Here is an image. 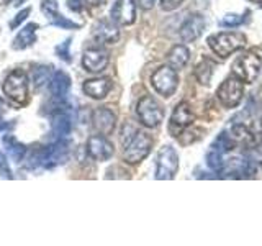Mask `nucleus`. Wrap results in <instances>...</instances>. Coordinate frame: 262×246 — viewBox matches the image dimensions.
<instances>
[{
  "label": "nucleus",
  "instance_id": "f8f14e48",
  "mask_svg": "<svg viewBox=\"0 0 262 246\" xmlns=\"http://www.w3.org/2000/svg\"><path fill=\"white\" fill-rule=\"evenodd\" d=\"M87 153L95 161H108L115 150L113 145L105 138V135H94L87 141Z\"/></svg>",
  "mask_w": 262,
  "mask_h": 246
},
{
  "label": "nucleus",
  "instance_id": "1a4fd4ad",
  "mask_svg": "<svg viewBox=\"0 0 262 246\" xmlns=\"http://www.w3.org/2000/svg\"><path fill=\"white\" fill-rule=\"evenodd\" d=\"M68 154H69V143L64 138H61L56 139V143L43 148V151H41L38 158V162L45 168H54L68 159Z\"/></svg>",
  "mask_w": 262,
  "mask_h": 246
},
{
  "label": "nucleus",
  "instance_id": "58836bf2",
  "mask_svg": "<svg viewBox=\"0 0 262 246\" xmlns=\"http://www.w3.org/2000/svg\"><path fill=\"white\" fill-rule=\"evenodd\" d=\"M249 2H254V4H262V0H249Z\"/></svg>",
  "mask_w": 262,
  "mask_h": 246
},
{
  "label": "nucleus",
  "instance_id": "cd10ccee",
  "mask_svg": "<svg viewBox=\"0 0 262 246\" xmlns=\"http://www.w3.org/2000/svg\"><path fill=\"white\" fill-rule=\"evenodd\" d=\"M41 10L46 15V18L51 22L54 16L59 13V7H57V0H41Z\"/></svg>",
  "mask_w": 262,
  "mask_h": 246
},
{
  "label": "nucleus",
  "instance_id": "412c9836",
  "mask_svg": "<svg viewBox=\"0 0 262 246\" xmlns=\"http://www.w3.org/2000/svg\"><path fill=\"white\" fill-rule=\"evenodd\" d=\"M72 130V120L68 112H57L53 118V133L57 139L66 138Z\"/></svg>",
  "mask_w": 262,
  "mask_h": 246
},
{
  "label": "nucleus",
  "instance_id": "6ab92c4d",
  "mask_svg": "<svg viewBox=\"0 0 262 246\" xmlns=\"http://www.w3.org/2000/svg\"><path fill=\"white\" fill-rule=\"evenodd\" d=\"M49 89H51V94L56 98L66 97L71 89V77L64 71H57L56 74H53L51 80H49Z\"/></svg>",
  "mask_w": 262,
  "mask_h": 246
},
{
  "label": "nucleus",
  "instance_id": "ddd939ff",
  "mask_svg": "<svg viewBox=\"0 0 262 246\" xmlns=\"http://www.w3.org/2000/svg\"><path fill=\"white\" fill-rule=\"evenodd\" d=\"M82 66L87 72H102L108 66V53L103 48H90L82 56Z\"/></svg>",
  "mask_w": 262,
  "mask_h": 246
},
{
  "label": "nucleus",
  "instance_id": "7ed1b4c3",
  "mask_svg": "<svg viewBox=\"0 0 262 246\" xmlns=\"http://www.w3.org/2000/svg\"><path fill=\"white\" fill-rule=\"evenodd\" d=\"M4 94L8 100H12L16 105H27L30 100L28 95V76L27 72L20 69L12 71L4 80Z\"/></svg>",
  "mask_w": 262,
  "mask_h": 246
},
{
  "label": "nucleus",
  "instance_id": "9d476101",
  "mask_svg": "<svg viewBox=\"0 0 262 246\" xmlns=\"http://www.w3.org/2000/svg\"><path fill=\"white\" fill-rule=\"evenodd\" d=\"M193 120H195V117H193V112L190 109V105H188V102L177 104L174 112L170 115V123H169L170 133L174 136H179L187 127L192 125Z\"/></svg>",
  "mask_w": 262,
  "mask_h": 246
},
{
  "label": "nucleus",
  "instance_id": "bb28decb",
  "mask_svg": "<svg viewBox=\"0 0 262 246\" xmlns=\"http://www.w3.org/2000/svg\"><path fill=\"white\" fill-rule=\"evenodd\" d=\"M210 148H213V150H216L218 153L221 154H226V153H231L233 148H234V141L231 138H229L228 133H221L216 139L215 143H213Z\"/></svg>",
  "mask_w": 262,
  "mask_h": 246
},
{
  "label": "nucleus",
  "instance_id": "f3484780",
  "mask_svg": "<svg viewBox=\"0 0 262 246\" xmlns=\"http://www.w3.org/2000/svg\"><path fill=\"white\" fill-rule=\"evenodd\" d=\"M84 89L85 95H89L90 98H95V100H102L108 92L112 90V80L108 77H97V79H89L84 82Z\"/></svg>",
  "mask_w": 262,
  "mask_h": 246
},
{
  "label": "nucleus",
  "instance_id": "72a5a7b5",
  "mask_svg": "<svg viewBox=\"0 0 262 246\" xmlns=\"http://www.w3.org/2000/svg\"><path fill=\"white\" fill-rule=\"evenodd\" d=\"M0 177H5V179H12V172H10V168H8V164L4 158V154L0 153Z\"/></svg>",
  "mask_w": 262,
  "mask_h": 246
},
{
  "label": "nucleus",
  "instance_id": "4468645a",
  "mask_svg": "<svg viewBox=\"0 0 262 246\" xmlns=\"http://www.w3.org/2000/svg\"><path fill=\"white\" fill-rule=\"evenodd\" d=\"M205 27H207V22H205V18L200 13L190 15L184 22L182 27H180V39H182L184 43H192V41L199 39L202 36Z\"/></svg>",
  "mask_w": 262,
  "mask_h": 246
},
{
  "label": "nucleus",
  "instance_id": "4c0bfd02",
  "mask_svg": "<svg viewBox=\"0 0 262 246\" xmlns=\"http://www.w3.org/2000/svg\"><path fill=\"white\" fill-rule=\"evenodd\" d=\"M4 112V100H2V97H0V115H2Z\"/></svg>",
  "mask_w": 262,
  "mask_h": 246
},
{
  "label": "nucleus",
  "instance_id": "4be33fe9",
  "mask_svg": "<svg viewBox=\"0 0 262 246\" xmlns=\"http://www.w3.org/2000/svg\"><path fill=\"white\" fill-rule=\"evenodd\" d=\"M188 59H190V51H188V48L184 45L174 46L167 54V63L174 69H182L188 63Z\"/></svg>",
  "mask_w": 262,
  "mask_h": 246
},
{
  "label": "nucleus",
  "instance_id": "e433bc0d",
  "mask_svg": "<svg viewBox=\"0 0 262 246\" xmlns=\"http://www.w3.org/2000/svg\"><path fill=\"white\" fill-rule=\"evenodd\" d=\"M10 2H12V5H13V7H20L21 4L27 2V0H10Z\"/></svg>",
  "mask_w": 262,
  "mask_h": 246
},
{
  "label": "nucleus",
  "instance_id": "f257e3e1",
  "mask_svg": "<svg viewBox=\"0 0 262 246\" xmlns=\"http://www.w3.org/2000/svg\"><path fill=\"white\" fill-rule=\"evenodd\" d=\"M123 146H125V161L128 164H138L141 162L147 154L151 153L152 148V138L144 133V131L135 130L131 135L121 136Z\"/></svg>",
  "mask_w": 262,
  "mask_h": 246
},
{
  "label": "nucleus",
  "instance_id": "473e14b6",
  "mask_svg": "<svg viewBox=\"0 0 262 246\" xmlns=\"http://www.w3.org/2000/svg\"><path fill=\"white\" fill-rule=\"evenodd\" d=\"M159 2H161L162 10L172 12V10H176V8H179L180 5H182L184 0H159Z\"/></svg>",
  "mask_w": 262,
  "mask_h": 246
},
{
  "label": "nucleus",
  "instance_id": "423d86ee",
  "mask_svg": "<svg viewBox=\"0 0 262 246\" xmlns=\"http://www.w3.org/2000/svg\"><path fill=\"white\" fill-rule=\"evenodd\" d=\"M151 84L159 95L169 98L170 95H174L179 86L177 69H174L172 66H162V68L156 69L151 76Z\"/></svg>",
  "mask_w": 262,
  "mask_h": 246
},
{
  "label": "nucleus",
  "instance_id": "6e6552de",
  "mask_svg": "<svg viewBox=\"0 0 262 246\" xmlns=\"http://www.w3.org/2000/svg\"><path fill=\"white\" fill-rule=\"evenodd\" d=\"M179 171V154L170 145L161 148L158 153V162H156V179L158 180H170L174 179Z\"/></svg>",
  "mask_w": 262,
  "mask_h": 246
},
{
  "label": "nucleus",
  "instance_id": "2f4dec72",
  "mask_svg": "<svg viewBox=\"0 0 262 246\" xmlns=\"http://www.w3.org/2000/svg\"><path fill=\"white\" fill-rule=\"evenodd\" d=\"M30 13H31V7H28V8H23V10L16 13L15 18H13L10 23H8V27H10L12 30H15L16 27H20V25H21L25 20H27V16H28Z\"/></svg>",
  "mask_w": 262,
  "mask_h": 246
},
{
  "label": "nucleus",
  "instance_id": "2eb2a0df",
  "mask_svg": "<svg viewBox=\"0 0 262 246\" xmlns=\"http://www.w3.org/2000/svg\"><path fill=\"white\" fill-rule=\"evenodd\" d=\"M94 128L98 131L100 135H110L115 130L117 125V115H115L108 107H100L94 112Z\"/></svg>",
  "mask_w": 262,
  "mask_h": 246
},
{
  "label": "nucleus",
  "instance_id": "c756f323",
  "mask_svg": "<svg viewBox=\"0 0 262 246\" xmlns=\"http://www.w3.org/2000/svg\"><path fill=\"white\" fill-rule=\"evenodd\" d=\"M53 25H56V27H59V28H72V30H77L80 25L76 23V22H72V20H68V18H64V16L61 13H57L54 18L51 20Z\"/></svg>",
  "mask_w": 262,
  "mask_h": 246
},
{
  "label": "nucleus",
  "instance_id": "f03ea898",
  "mask_svg": "<svg viewBox=\"0 0 262 246\" xmlns=\"http://www.w3.org/2000/svg\"><path fill=\"white\" fill-rule=\"evenodd\" d=\"M246 41L248 39L241 31H221L208 36V46L221 59H226L233 53L243 49L246 46Z\"/></svg>",
  "mask_w": 262,
  "mask_h": 246
},
{
  "label": "nucleus",
  "instance_id": "dca6fc26",
  "mask_svg": "<svg viewBox=\"0 0 262 246\" xmlns=\"http://www.w3.org/2000/svg\"><path fill=\"white\" fill-rule=\"evenodd\" d=\"M94 36L97 41H100L103 45H113L117 43L120 38V30L118 25L108 22V20H100L94 25Z\"/></svg>",
  "mask_w": 262,
  "mask_h": 246
},
{
  "label": "nucleus",
  "instance_id": "7c9ffc66",
  "mask_svg": "<svg viewBox=\"0 0 262 246\" xmlns=\"http://www.w3.org/2000/svg\"><path fill=\"white\" fill-rule=\"evenodd\" d=\"M69 48H71V39H66L64 43H61L59 46H56V54L66 63H71V59H72L71 53H69Z\"/></svg>",
  "mask_w": 262,
  "mask_h": 246
},
{
  "label": "nucleus",
  "instance_id": "20e7f679",
  "mask_svg": "<svg viewBox=\"0 0 262 246\" xmlns=\"http://www.w3.org/2000/svg\"><path fill=\"white\" fill-rule=\"evenodd\" d=\"M233 74L239 77L246 84H254L257 80L260 69H262V59L256 53H244L236 57L233 63Z\"/></svg>",
  "mask_w": 262,
  "mask_h": 246
},
{
  "label": "nucleus",
  "instance_id": "a211bd4d",
  "mask_svg": "<svg viewBox=\"0 0 262 246\" xmlns=\"http://www.w3.org/2000/svg\"><path fill=\"white\" fill-rule=\"evenodd\" d=\"M36 30H38L36 23L25 25V27L18 31V35L15 36L12 48L16 49V51H23V49H27L28 46H31L36 41Z\"/></svg>",
  "mask_w": 262,
  "mask_h": 246
},
{
  "label": "nucleus",
  "instance_id": "a878e982",
  "mask_svg": "<svg viewBox=\"0 0 262 246\" xmlns=\"http://www.w3.org/2000/svg\"><path fill=\"white\" fill-rule=\"evenodd\" d=\"M225 159H223V154L218 153L216 150H213V148H210V151L207 153V164H208V168L211 171H215L218 172V174H221L225 169Z\"/></svg>",
  "mask_w": 262,
  "mask_h": 246
},
{
  "label": "nucleus",
  "instance_id": "c9c22d12",
  "mask_svg": "<svg viewBox=\"0 0 262 246\" xmlns=\"http://www.w3.org/2000/svg\"><path fill=\"white\" fill-rule=\"evenodd\" d=\"M82 5H84V0H68V7L74 12L82 10Z\"/></svg>",
  "mask_w": 262,
  "mask_h": 246
},
{
  "label": "nucleus",
  "instance_id": "b1692460",
  "mask_svg": "<svg viewBox=\"0 0 262 246\" xmlns=\"http://www.w3.org/2000/svg\"><path fill=\"white\" fill-rule=\"evenodd\" d=\"M228 135L234 141V145H237V143L249 145V143H252V139H254L252 133L244 125H233Z\"/></svg>",
  "mask_w": 262,
  "mask_h": 246
},
{
  "label": "nucleus",
  "instance_id": "393cba45",
  "mask_svg": "<svg viewBox=\"0 0 262 246\" xmlns=\"http://www.w3.org/2000/svg\"><path fill=\"white\" fill-rule=\"evenodd\" d=\"M211 76H213V63H210L208 59L202 61L195 68V77L199 79L200 84L208 86L210 80H211Z\"/></svg>",
  "mask_w": 262,
  "mask_h": 246
},
{
  "label": "nucleus",
  "instance_id": "c85d7f7f",
  "mask_svg": "<svg viewBox=\"0 0 262 246\" xmlns=\"http://www.w3.org/2000/svg\"><path fill=\"white\" fill-rule=\"evenodd\" d=\"M244 15H236V13H228L225 15L223 18L220 20L221 27H228V28H234V27H239V25L244 23Z\"/></svg>",
  "mask_w": 262,
  "mask_h": 246
},
{
  "label": "nucleus",
  "instance_id": "ea45409f",
  "mask_svg": "<svg viewBox=\"0 0 262 246\" xmlns=\"http://www.w3.org/2000/svg\"><path fill=\"white\" fill-rule=\"evenodd\" d=\"M5 2H10V0H0V4H5Z\"/></svg>",
  "mask_w": 262,
  "mask_h": 246
},
{
  "label": "nucleus",
  "instance_id": "f704fd0d",
  "mask_svg": "<svg viewBox=\"0 0 262 246\" xmlns=\"http://www.w3.org/2000/svg\"><path fill=\"white\" fill-rule=\"evenodd\" d=\"M135 2L139 8H143V10H151L154 7V0H135Z\"/></svg>",
  "mask_w": 262,
  "mask_h": 246
},
{
  "label": "nucleus",
  "instance_id": "9b49d317",
  "mask_svg": "<svg viewBox=\"0 0 262 246\" xmlns=\"http://www.w3.org/2000/svg\"><path fill=\"white\" fill-rule=\"evenodd\" d=\"M110 18L118 27H128L136 22V2L135 0H117L112 7Z\"/></svg>",
  "mask_w": 262,
  "mask_h": 246
},
{
  "label": "nucleus",
  "instance_id": "39448f33",
  "mask_svg": "<svg viewBox=\"0 0 262 246\" xmlns=\"http://www.w3.org/2000/svg\"><path fill=\"white\" fill-rule=\"evenodd\" d=\"M216 97L225 109H236L244 97V82L233 74L231 77L221 82V86L216 90Z\"/></svg>",
  "mask_w": 262,
  "mask_h": 246
},
{
  "label": "nucleus",
  "instance_id": "aec40b11",
  "mask_svg": "<svg viewBox=\"0 0 262 246\" xmlns=\"http://www.w3.org/2000/svg\"><path fill=\"white\" fill-rule=\"evenodd\" d=\"M2 143H4V150L7 156L10 159H13L15 162H20L25 158V154H27V146L20 143L18 139L12 135H4Z\"/></svg>",
  "mask_w": 262,
  "mask_h": 246
},
{
  "label": "nucleus",
  "instance_id": "5701e85b",
  "mask_svg": "<svg viewBox=\"0 0 262 246\" xmlns=\"http://www.w3.org/2000/svg\"><path fill=\"white\" fill-rule=\"evenodd\" d=\"M53 77V72H51V66H46V64H39L36 66L35 69L31 72V79H33V84H35L36 89L45 87L46 84H49V80Z\"/></svg>",
  "mask_w": 262,
  "mask_h": 246
},
{
  "label": "nucleus",
  "instance_id": "0eeeda50",
  "mask_svg": "<svg viewBox=\"0 0 262 246\" xmlns=\"http://www.w3.org/2000/svg\"><path fill=\"white\" fill-rule=\"evenodd\" d=\"M136 113L139 121L147 128H156L159 127L164 120V109L161 104L156 100L154 97L146 95L136 105Z\"/></svg>",
  "mask_w": 262,
  "mask_h": 246
}]
</instances>
